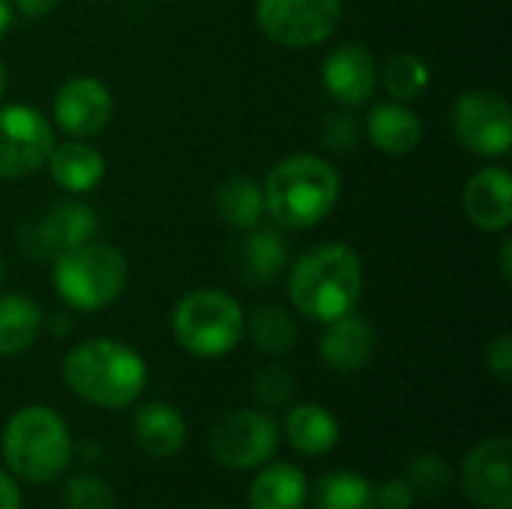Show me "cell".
Masks as SVG:
<instances>
[{"label": "cell", "instance_id": "1", "mask_svg": "<svg viewBox=\"0 0 512 509\" xmlns=\"http://www.w3.org/2000/svg\"><path fill=\"white\" fill-rule=\"evenodd\" d=\"M60 375L72 396L105 411L129 408L147 387L144 357L132 345L108 336L72 345L60 363Z\"/></svg>", "mask_w": 512, "mask_h": 509}, {"label": "cell", "instance_id": "2", "mask_svg": "<svg viewBox=\"0 0 512 509\" xmlns=\"http://www.w3.org/2000/svg\"><path fill=\"white\" fill-rule=\"evenodd\" d=\"M363 282V261L348 243H321L288 267V300L303 318L327 324L357 309Z\"/></svg>", "mask_w": 512, "mask_h": 509}, {"label": "cell", "instance_id": "3", "mask_svg": "<svg viewBox=\"0 0 512 509\" xmlns=\"http://www.w3.org/2000/svg\"><path fill=\"white\" fill-rule=\"evenodd\" d=\"M267 216L288 231H306L321 225L339 204L342 177L339 171L315 156L294 153L279 159L261 183Z\"/></svg>", "mask_w": 512, "mask_h": 509}, {"label": "cell", "instance_id": "4", "mask_svg": "<svg viewBox=\"0 0 512 509\" xmlns=\"http://www.w3.org/2000/svg\"><path fill=\"white\" fill-rule=\"evenodd\" d=\"M0 453L15 480L45 486L69 468L75 447L66 420L54 408L27 405L9 417Z\"/></svg>", "mask_w": 512, "mask_h": 509}, {"label": "cell", "instance_id": "5", "mask_svg": "<svg viewBox=\"0 0 512 509\" xmlns=\"http://www.w3.org/2000/svg\"><path fill=\"white\" fill-rule=\"evenodd\" d=\"M51 285L69 309L99 312L123 297L129 261L117 246L87 240L51 261Z\"/></svg>", "mask_w": 512, "mask_h": 509}, {"label": "cell", "instance_id": "6", "mask_svg": "<svg viewBox=\"0 0 512 509\" xmlns=\"http://www.w3.org/2000/svg\"><path fill=\"white\" fill-rule=\"evenodd\" d=\"M174 342L198 360H219L246 339V312L228 291L195 288L171 312Z\"/></svg>", "mask_w": 512, "mask_h": 509}, {"label": "cell", "instance_id": "7", "mask_svg": "<svg viewBox=\"0 0 512 509\" xmlns=\"http://www.w3.org/2000/svg\"><path fill=\"white\" fill-rule=\"evenodd\" d=\"M282 429L264 408H237L225 414L207 441L213 462L225 471H255L279 453Z\"/></svg>", "mask_w": 512, "mask_h": 509}, {"label": "cell", "instance_id": "8", "mask_svg": "<svg viewBox=\"0 0 512 509\" xmlns=\"http://www.w3.org/2000/svg\"><path fill=\"white\" fill-rule=\"evenodd\" d=\"M342 0H255V21L282 48H315L342 24Z\"/></svg>", "mask_w": 512, "mask_h": 509}, {"label": "cell", "instance_id": "9", "mask_svg": "<svg viewBox=\"0 0 512 509\" xmlns=\"http://www.w3.org/2000/svg\"><path fill=\"white\" fill-rule=\"evenodd\" d=\"M453 135L456 141L483 159H501L512 147V108L498 90L474 87L459 93L453 105Z\"/></svg>", "mask_w": 512, "mask_h": 509}, {"label": "cell", "instance_id": "10", "mask_svg": "<svg viewBox=\"0 0 512 509\" xmlns=\"http://www.w3.org/2000/svg\"><path fill=\"white\" fill-rule=\"evenodd\" d=\"M54 144V123L39 108L0 105V180H24L42 171Z\"/></svg>", "mask_w": 512, "mask_h": 509}, {"label": "cell", "instance_id": "11", "mask_svg": "<svg viewBox=\"0 0 512 509\" xmlns=\"http://www.w3.org/2000/svg\"><path fill=\"white\" fill-rule=\"evenodd\" d=\"M96 210L84 201L66 198L45 207L36 219L18 228V246L33 261H54L57 255L96 237Z\"/></svg>", "mask_w": 512, "mask_h": 509}, {"label": "cell", "instance_id": "12", "mask_svg": "<svg viewBox=\"0 0 512 509\" xmlns=\"http://www.w3.org/2000/svg\"><path fill=\"white\" fill-rule=\"evenodd\" d=\"M462 489L480 509H512V441L507 435L480 441L462 462Z\"/></svg>", "mask_w": 512, "mask_h": 509}, {"label": "cell", "instance_id": "13", "mask_svg": "<svg viewBox=\"0 0 512 509\" xmlns=\"http://www.w3.org/2000/svg\"><path fill=\"white\" fill-rule=\"evenodd\" d=\"M54 123L69 138H93L105 132L114 114L111 90L93 75H72L54 93Z\"/></svg>", "mask_w": 512, "mask_h": 509}, {"label": "cell", "instance_id": "14", "mask_svg": "<svg viewBox=\"0 0 512 509\" xmlns=\"http://www.w3.org/2000/svg\"><path fill=\"white\" fill-rule=\"evenodd\" d=\"M321 84L342 108H363L378 90V60L363 42H342L324 57Z\"/></svg>", "mask_w": 512, "mask_h": 509}, {"label": "cell", "instance_id": "15", "mask_svg": "<svg viewBox=\"0 0 512 509\" xmlns=\"http://www.w3.org/2000/svg\"><path fill=\"white\" fill-rule=\"evenodd\" d=\"M465 216L486 234H504L512 225V177L504 165L480 168L462 192Z\"/></svg>", "mask_w": 512, "mask_h": 509}, {"label": "cell", "instance_id": "16", "mask_svg": "<svg viewBox=\"0 0 512 509\" xmlns=\"http://www.w3.org/2000/svg\"><path fill=\"white\" fill-rule=\"evenodd\" d=\"M378 348V336L369 318L348 312L324 324V333L318 339V354L333 372H363Z\"/></svg>", "mask_w": 512, "mask_h": 509}, {"label": "cell", "instance_id": "17", "mask_svg": "<svg viewBox=\"0 0 512 509\" xmlns=\"http://www.w3.org/2000/svg\"><path fill=\"white\" fill-rule=\"evenodd\" d=\"M372 147L384 156H408L423 141V120L408 102H375L363 129Z\"/></svg>", "mask_w": 512, "mask_h": 509}, {"label": "cell", "instance_id": "18", "mask_svg": "<svg viewBox=\"0 0 512 509\" xmlns=\"http://www.w3.org/2000/svg\"><path fill=\"white\" fill-rule=\"evenodd\" d=\"M132 438L144 456L171 459L186 447L189 426H186V417L180 408H174L168 402H147L135 411Z\"/></svg>", "mask_w": 512, "mask_h": 509}, {"label": "cell", "instance_id": "19", "mask_svg": "<svg viewBox=\"0 0 512 509\" xmlns=\"http://www.w3.org/2000/svg\"><path fill=\"white\" fill-rule=\"evenodd\" d=\"M51 180L57 189L69 195H87L105 180V156L87 144L84 138H72L63 144H54L48 162H45Z\"/></svg>", "mask_w": 512, "mask_h": 509}, {"label": "cell", "instance_id": "20", "mask_svg": "<svg viewBox=\"0 0 512 509\" xmlns=\"http://www.w3.org/2000/svg\"><path fill=\"white\" fill-rule=\"evenodd\" d=\"M237 267L243 282L252 285H270L282 276L288 267V243L276 228H249L243 231V240L237 246Z\"/></svg>", "mask_w": 512, "mask_h": 509}, {"label": "cell", "instance_id": "21", "mask_svg": "<svg viewBox=\"0 0 512 509\" xmlns=\"http://www.w3.org/2000/svg\"><path fill=\"white\" fill-rule=\"evenodd\" d=\"M282 429H285L288 444L303 456H327L336 450V444L342 438V429H339V420L333 417V411H327L324 405H315V402L294 405L288 411Z\"/></svg>", "mask_w": 512, "mask_h": 509}, {"label": "cell", "instance_id": "22", "mask_svg": "<svg viewBox=\"0 0 512 509\" xmlns=\"http://www.w3.org/2000/svg\"><path fill=\"white\" fill-rule=\"evenodd\" d=\"M309 480L288 462H267L249 486V509H306Z\"/></svg>", "mask_w": 512, "mask_h": 509}, {"label": "cell", "instance_id": "23", "mask_svg": "<svg viewBox=\"0 0 512 509\" xmlns=\"http://www.w3.org/2000/svg\"><path fill=\"white\" fill-rule=\"evenodd\" d=\"M213 204H216V216H219L228 228H237V231H249V228L261 225V219L267 216L261 183H255V180L246 177V174H231V177H225V180L216 186Z\"/></svg>", "mask_w": 512, "mask_h": 509}, {"label": "cell", "instance_id": "24", "mask_svg": "<svg viewBox=\"0 0 512 509\" xmlns=\"http://www.w3.org/2000/svg\"><path fill=\"white\" fill-rule=\"evenodd\" d=\"M45 312L24 294H0V357L24 354L42 336Z\"/></svg>", "mask_w": 512, "mask_h": 509}, {"label": "cell", "instance_id": "25", "mask_svg": "<svg viewBox=\"0 0 512 509\" xmlns=\"http://www.w3.org/2000/svg\"><path fill=\"white\" fill-rule=\"evenodd\" d=\"M312 509H378L375 486L357 471H330L309 489Z\"/></svg>", "mask_w": 512, "mask_h": 509}, {"label": "cell", "instance_id": "26", "mask_svg": "<svg viewBox=\"0 0 512 509\" xmlns=\"http://www.w3.org/2000/svg\"><path fill=\"white\" fill-rule=\"evenodd\" d=\"M246 333L255 342V348L270 357H285L297 345V321L288 309L273 303L252 309V315L246 318Z\"/></svg>", "mask_w": 512, "mask_h": 509}, {"label": "cell", "instance_id": "27", "mask_svg": "<svg viewBox=\"0 0 512 509\" xmlns=\"http://www.w3.org/2000/svg\"><path fill=\"white\" fill-rule=\"evenodd\" d=\"M378 84L387 90L390 99L414 102L429 90L432 69H429V63L423 57H417L411 51H399L384 66H378Z\"/></svg>", "mask_w": 512, "mask_h": 509}, {"label": "cell", "instance_id": "28", "mask_svg": "<svg viewBox=\"0 0 512 509\" xmlns=\"http://www.w3.org/2000/svg\"><path fill=\"white\" fill-rule=\"evenodd\" d=\"M405 483L414 489L417 498H441L447 495V489L453 486V468L450 462H444L441 456L423 453L414 456L405 468Z\"/></svg>", "mask_w": 512, "mask_h": 509}, {"label": "cell", "instance_id": "29", "mask_svg": "<svg viewBox=\"0 0 512 509\" xmlns=\"http://www.w3.org/2000/svg\"><path fill=\"white\" fill-rule=\"evenodd\" d=\"M255 399L264 411H279V408H288L294 393H297V378L288 366L282 363H270L264 366L258 375H255Z\"/></svg>", "mask_w": 512, "mask_h": 509}, {"label": "cell", "instance_id": "30", "mask_svg": "<svg viewBox=\"0 0 512 509\" xmlns=\"http://www.w3.org/2000/svg\"><path fill=\"white\" fill-rule=\"evenodd\" d=\"M66 509H117L114 489L96 474H75L63 489Z\"/></svg>", "mask_w": 512, "mask_h": 509}, {"label": "cell", "instance_id": "31", "mask_svg": "<svg viewBox=\"0 0 512 509\" xmlns=\"http://www.w3.org/2000/svg\"><path fill=\"white\" fill-rule=\"evenodd\" d=\"M321 141L336 156H351L363 141V126L354 114V108H339L324 117L321 123Z\"/></svg>", "mask_w": 512, "mask_h": 509}, {"label": "cell", "instance_id": "32", "mask_svg": "<svg viewBox=\"0 0 512 509\" xmlns=\"http://www.w3.org/2000/svg\"><path fill=\"white\" fill-rule=\"evenodd\" d=\"M486 369H489L501 384H510L512 381V339L507 333H501V336L486 348Z\"/></svg>", "mask_w": 512, "mask_h": 509}, {"label": "cell", "instance_id": "33", "mask_svg": "<svg viewBox=\"0 0 512 509\" xmlns=\"http://www.w3.org/2000/svg\"><path fill=\"white\" fill-rule=\"evenodd\" d=\"M375 501H378V509H411L417 504V495L405 483V477H399V480H387L381 489H375Z\"/></svg>", "mask_w": 512, "mask_h": 509}, {"label": "cell", "instance_id": "34", "mask_svg": "<svg viewBox=\"0 0 512 509\" xmlns=\"http://www.w3.org/2000/svg\"><path fill=\"white\" fill-rule=\"evenodd\" d=\"M60 6V0H12V9L24 18H45Z\"/></svg>", "mask_w": 512, "mask_h": 509}, {"label": "cell", "instance_id": "35", "mask_svg": "<svg viewBox=\"0 0 512 509\" xmlns=\"http://www.w3.org/2000/svg\"><path fill=\"white\" fill-rule=\"evenodd\" d=\"M0 509H21V489L6 471H0Z\"/></svg>", "mask_w": 512, "mask_h": 509}, {"label": "cell", "instance_id": "36", "mask_svg": "<svg viewBox=\"0 0 512 509\" xmlns=\"http://www.w3.org/2000/svg\"><path fill=\"white\" fill-rule=\"evenodd\" d=\"M72 318L66 315V312H57V315H51V318H45V324H42V330H48V333H54L57 339H63V336H69L72 333Z\"/></svg>", "mask_w": 512, "mask_h": 509}, {"label": "cell", "instance_id": "37", "mask_svg": "<svg viewBox=\"0 0 512 509\" xmlns=\"http://www.w3.org/2000/svg\"><path fill=\"white\" fill-rule=\"evenodd\" d=\"M501 276H504V282H510L512 279V240L510 237H504V240H501Z\"/></svg>", "mask_w": 512, "mask_h": 509}, {"label": "cell", "instance_id": "38", "mask_svg": "<svg viewBox=\"0 0 512 509\" xmlns=\"http://www.w3.org/2000/svg\"><path fill=\"white\" fill-rule=\"evenodd\" d=\"M12 21H15V9H12V0H0V39L12 30Z\"/></svg>", "mask_w": 512, "mask_h": 509}, {"label": "cell", "instance_id": "39", "mask_svg": "<svg viewBox=\"0 0 512 509\" xmlns=\"http://www.w3.org/2000/svg\"><path fill=\"white\" fill-rule=\"evenodd\" d=\"M6 84H9V75H6V66H3V60H0V99H3V93H6Z\"/></svg>", "mask_w": 512, "mask_h": 509}, {"label": "cell", "instance_id": "40", "mask_svg": "<svg viewBox=\"0 0 512 509\" xmlns=\"http://www.w3.org/2000/svg\"><path fill=\"white\" fill-rule=\"evenodd\" d=\"M6 276H9V270H6V261H3V255H0V291H3V285H6Z\"/></svg>", "mask_w": 512, "mask_h": 509}, {"label": "cell", "instance_id": "41", "mask_svg": "<svg viewBox=\"0 0 512 509\" xmlns=\"http://www.w3.org/2000/svg\"><path fill=\"white\" fill-rule=\"evenodd\" d=\"M210 509H228V507H210Z\"/></svg>", "mask_w": 512, "mask_h": 509}]
</instances>
